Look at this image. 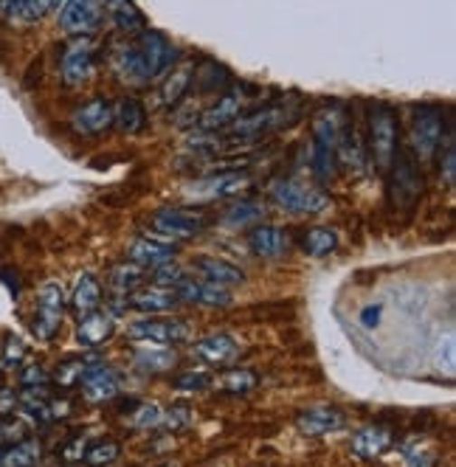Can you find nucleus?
I'll return each instance as SVG.
<instances>
[{"label":"nucleus","mask_w":456,"mask_h":467,"mask_svg":"<svg viewBox=\"0 0 456 467\" xmlns=\"http://www.w3.org/2000/svg\"><path fill=\"white\" fill-rule=\"evenodd\" d=\"M105 20L101 0H62L60 4V25L71 37H88Z\"/></svg>","instance_id":"nucleus-10"},{"label":"nucleus","mask_w":456,"mask_h":467,"mask_svg":"<svg viewBox=\"0 0 456 467\" xmlns=\"http://www.w3.org/2000/svg\"><path fill=\"white\" fill-rule=\"evenodd\" d=\"M101 9H105V17H110V23L119 32L127 34L147 32V17L136 6V0H101Z\"/></svg>","instance_id":"nucleus-22"},{"label":"nucleus","mask_w":456,"mask_h":467,"mask_svg":"<svg viewBox=\"0 0 456 467\" xmlns=\"http://www.w3.org/2000/svg\"><path fill=\"white\" fill-rule=\"evenodd\" d=\"M400 152V124L392 105H372L369 110V155L380 175H389Z\"/></svg>","instance_id":"nucleus-2"},{"label":"nucleus","mask_w":456,"mask_h":467,"mask_svg":"<svg viewBox=\"0 0 456 467\" xmlns=\"http://www.w3.org/2000/svg\"><path fill=\"white\" fill-rule=\"evenodd\" d=\"M144 268H138L136 262H130V259H127V262H121V265H116L113 271H110V284H113V291H119V293H133L138 284L144 281Z\"/></svg>","instance_id":"nucleus-37"},{"label":"nucleus","mask_w":456,"mask_h":467,"mask_svg":"<svg viewBox=\"0 0 456 467\" xmlns=\"http://www.w3.org/2000/svg\"><path fill=\"white\" fill-rule=\"evenodd\" d=\"M248 248L253 251V256L282 259L288 253V234L276 225H257L248 234Z\"/></svg>","instance_id":"nucleus-23"},{"label":"nucleus","mask_w":456,"mask_h":467,"mask_svg":"<svg viewBox=\"0 0 456 467\" xmlns=\"http://www.w3.org/2000/svg\"><path fill=\"white\" fill-rule=\"evenodd\" d=\"M338 133H341V113L338 108H324L313 121V167L321 180H329L336 175L338 164Z\"/></svg>","instance_id":"nucleus-3"},{"label":"nucleus","mask_w":456,"mask_h":467,"mask_svg":"<svg viewBox=\"0 0 456 467\" xmlns=\"http://www.w3.org/2000/svg\"><path fill=\"white\" fill-rule=\"evenodd\" d=\"M43 456V445L34 436H23L9 448L0 451V467H34Z\"/></svg>","instance_id":"nucleus-29"},{"label":"nucleus","mask_w":456,"mask_h":467,"mask_svg":"<svg viewBox=\"0 0 456 467\" xmlns=\"http://www.w3.org/2000/svg\"><path fill=\"white\" fill-rule=\"evenodd\" d=\"M156 237L161 240H192L197 234L206 231L209 217L203 212H192V209H161L152 214L149 220Z\"/></svg>","instance_id":"nucleus-9"},{"label":"nucleus","mask_w":456,"mask_h":467,"mask_svg":"<svg viewBox=\"0 0 456 467\" xmlns=\"http://www.w3.org/2000/svg\"><path fill=\"white\" fill-rule=\"evenodd\" d=\"M161 414H164V411H161L156 403H141V405L136 408L133 425H136V428H144V431H149V428L161 425Z\"/></svg>","instance_id":"nucleus-44"},{"label":"nucleus","mask_w":456,"mask_h":467,"mask_svg":"<svg viewBox=\"0 0 456 467\" xmlns=\"http://www.w3.org/2000/svg\"><path fill=\"white\" fill-rule=\"evenodd\" d=\"M440 172L445 175V184L453 189L456 184V144H453V127H448V136L440 144Z\"/></svg>","instance_id":"nucleus-42"},{"label":"nucleus","mask_w":456,"mask_h":467,"mask_svg":"<svg viewBox=\"0 0 456 467\" xmlns=\"http://www.w3.org/2000/svg\"><path fill=\"white\" fill-rule=\"evenodd\" d=\"M271 195L276 200V205H282L290 214H318L321 209H327L329 197L308 184H301L296 177H279L271 184Z\"/></svg>","instance_id":"nucleus-6"},{"label":"nucleus","mask_w":456,"mask_h":467,"mask_svg":"<svg viewBox=\"0 0 456 467\" xmlns=\"http://www.w3.org/2000/svg\"><path fill=\"white\" fill-rule=\"evenodd\" d=\"M113 124L121 129V133H130V136L141 133V129L147 127L144 105H141L138 99H133V96L121 99L119 105H113Z\"/></svg>","instance_id":"nucleus-30"},{"label":"nucleus","mask_w":456,"mask_h":467,"mask_svg":"<svg viewBox=\"0 0 456 467\" xmlns=\"http://www.w3.org/2000/svg\"><path fill=\"white\" fill-rule=\"evenodd\" d=\"M336 155H338V161L349 169L366 167V147L361 144V133L355 129V124H341Z\"/></svg>","instance_id":"nucleus-26"},{"label":"nucleus","mask_w":456,"mask_h":467,"mask_svg":"<svg viewBox=\"0 0 456 467\" xmlns=\"http://www.w3.org/2000/svg\"><path fill=\"white\" fill-rule=\"evenodd\" d=\"M85 369H88V363H85L82 357H68V360H62L60 367H57V372H54V383H57V386H62V388L80 386V380H82Z\"/></svg>","instance_id":"nucleus-41"},{"label":"nucleus","mask_w":456,"mask_h":467,"mask_svg":"<svg viewBox=\"0 0 456 467\" xmlns=\"http://www.w3.org/2000/svg\"><path fill=\"white\" fill-rule=\"evenodd\" d=\"M336 248H338V234L333 228L318 225V228H310L308 234H304V251H308L310 256H316V259L333 253Z\"/></svg>","instance_id":"nucleus-36"},{"label":"nucleus","mask_w":456,"mask_h":467,"mask_svg":"<svg viewBox=\"0 0 456 467\" xmlns=\"http://www.w3.org/2000/svg\"><path fill=\"white\" fill-rule=\"evenodd\" d=\"M116 332V319L105 310H93V313L80 319V329H76V338L82 347H99L113 338Z\"/></svg>","instance_id":"nucleus-24"},{"label":"nucleus","mask_w":456,"mask_h":467,"mask_svg":"<svg viewBox=\"0 0 456 467\" xmlns=\"http://www.w3.org/2000/svg\"><path fill=\"white\" fill-rule=\"evenodd\" d=\"M195 355L200 360L212 363V367H225V363H234L240 357V344L232 335L217 332V335H209V338H200L195 344Z\"/></svg>","instance_id":"nucleus-21"},{"label":"nucleus","mask_w":456,"mask_h":467,"mask_svg":"<svg viewBox=\"0 0 456 467\" xmlns=\"http://www.w3.org/2000/svg\"><path fill=\"white\" fill-rule=\"evenodd\" d=\"M392 169H394L397 192L405 195V203H414V200L423 195V177H420L417 167L412 164V158H405V155L397 152V158H394Z\"/></svg>","instance_id":"nucleus-31"},{"label":"nucleus","mask_w":456,"mask_h":467,"mask_svg":"<svg viewBox=\"0 0 456 467\" xmlns=\"http://www.w3.org/2000/svg\"><path fill=\"white\" fill-rule=\"evenodd\" d=\"M130 307H136L138 313H149V316H161V313H169L181 299H177L175 288H164V284H149V288H141V291H133L130 293Z\"/></svg>","instance_id":"nucleus-18"},{"label":"nucleus","mask_w":456,"mask_h":467,"mask_svg":"<svg viewBox=\"0 0 456 467\" xmlns=\"http://www.w3.org/2000/svg\"><path fill=\"white\" fill-rule=\"evenodd\" d=\"M17 408V395L12 388H0V417H9Z\"/></svg>","instance_id":"nucleus-48"},{"label":"nucleus","mask_w":456,"mask_h":467,"mask_svg":"<svg viewBox=\"0 0 456 467\" xmlns=\"http://www.w3.org/2000/svg\"><path fill=\"white\" fill-rule=\"evenodd\" d=\"M25 436V425L14 417H0V451Z\"/></svg>","instance_id":"nucleus-45"},{"label":"nucleus","mask_w":456,"mask_h":467,"mask_svg":"<svg viewBox=\"0 0 456 467\" xmlns=\"http://www.w3.org/2000/svg\"><path fill=\"white\" fill-rule=\"evenodd\" d=\"M25 355H29V349H25L20 335L14 332L4 335V344H0V369H20Z\"/></svg>","instance_id":"nucleus-38"},{"label":"nucleus","mask_w":456,"mask_h":467,"mask_svg":"<svg viewBox=\"0 0 456 467\" xmlns=\"http://www.w3.org/2000/svg\"><path fill=\"white\" fill-rule=\"evenodd\" d=\"M127 335L133 341H147V344H161V347H172L192 338V327L186 319H166V316H149V319H138L127 327Z\"/></svg>","instance_id":"nucleus-8"},{"label":"nucleus","mask_w":456,"mask_h":467,"mask_svg":"<svg viewBox=\"0 0 456 467\" xmlns=\"http://www.w3.org/2000/svg\"><path fill=\"white\" fill-rule=\"evenodd\" d=\"M80 386L88 403H110L119 397V377L110 367H101V363L85 369Z\"/></svg>","instance_id":"nucleus-17"},{"label":"nucleus","mask_w":456,"mask_h":467,"mask_svg":"<svg viewBox=\"0 0 456 467\" xmlns=\"http://www.w3.org/2000/svg\"><path fill=\"white\" fill-rule=\"evenodd\" d=\"M377 316H380V310H377V307H369V310H364V316H361V321H364L366 327H375Z\"/></svg>","instance_id":"nucleus-50"},{"label":"nucleus","mask_w":456,"mask_h":467,"mask_svg":"<svg viewBox=\"0 0 456 467\" xmlns=\"http://www.w3.org/2000/svg\"><path fill=\"white\" fill-rule=\"evenodd\" d=\"M195 420V408L186 405V403H172L164 414H161V425L166 431H186Z\"/></svg>","instance_id":"nucleus-40"},{"label":"nucleus","mask_w":456,"mask_h":467,"mask_svg":"<svg viewBox=\"0 0 456 467\" xmlns=\"http://www.w3.org/2000/svg\"><path fill=\"white\" fill-rule=\"evenodd\" d=\"M177 299L186 301V304H203V307H228L232 304V293L223 284H214V281H197V279H184L181 284L175 288Z\"/></svg>","instance_id":"nucleus-14"},{"label":"nucleus","mask_w":456,"mask_h":467,"mask_svg":"<svg viewBox=\"0 0 456 467\" xmlns=\"http://www.w3.org/2000/svg\"><path fill=\"white\" fill-rule=\"evenodd\" d=\"M299 116L296 108H288V105H273V108H262V110H253V113H245L240 116L237 121H232V141H257L273 129H282L288 127L293 119Z\"/></svg>","instance_id":"nucleus-4"},{"label":"nucleus","mask_w":456,"mask_h":467,"mask_svg":"<svg viewBox=\"0 0 456 467\" xmlns=\"http://www.w3.org/2000/svg\"><path fill=\"white\" fill-rule=\"evenodd\" d=\"M212 383H217L223 392H232V395H248V392H253V388H257V383H260V377H257V372H251V369H225L217 380H212Z\"/></svg>","instance_id":"nucleus-34"},{"label":"nucleus","mask_w":456,"mask_h":467,"mask_svg":"<svg viewBox=\"0 0 456 467\" xmlns=\"http://www.w3.org/2000/svg\"><path fill=\"white\" fill-rule=\"evenodd\" d=\"M251 186V175L242 169H225L220 175H212V177H203L197 184L189 186V195L195 200H223V197H232L242 189Z\"/></svg>","instance_id":"nucleus-11"},{"label":"nucleus","mask_w":456,"mask_h":467,"mask_svg":"<svg viewBox=\"0 0 456 467\" xmlns=\"http://www.w3.org/2000/svg\"><path fill=\"white\" fill-rule=\"evenodd\" d=\"M394 443V434L386 425H366L352 436V453L358 459H377L384 456Z\"/></svg>","instance_id":"nucleus-20"},{"label":"nucleus","mask_w":456,"mask_h":467,"mask_svg":"<svg viewBox=\"0 0 456 467\" xmlns=\"http://www.w3.org/2000/svg\"><path fill=\"white\" fill-rule=\"evenodd\" d=\"M242 101H245V93L240 88L223 93L217 99V105H212L206 113L200 116V129L203 133H217V129L237 121L242 116Z\"/></svg>","instance_id":"nucleus-15"},{"label":"nucleus","mask_w":456,"mask_h":467,"mask_svg":"<svg viewBox=\"0 0 456 467\" xmlns=\"http://www.w3.org/2000/svg\"><path fill=\"white\" fill-rule=\"evenodd\" d=\"M12 6H14V0H0V23L12 17Z\"/></svg>","instance_id":"nucleus-51"},{"label":"nucleus","mask_w":456,"mask_h":467,"mask_svg":"<svg viewBox=\"0 0 456 467\" xmlns=\"http://www.w3.org/2000/svg\"><path fill=\"white\" fill-rule=\"evenodd\" d=\"M192 76H195V65H184L166 76V82L161 85V101L164 105H177L184 99V93L192 85Z\"/></svg>","instance_id":"nucleus-32"},{"label":"nucleus","mask_w":456,"mask_h":467,"mask_svg":"<svg viewBox=\"0 0 456 467\" xmlns=\"http://www.w3.org/2000/svg\"><path fill=\"white\" fill-rule=\"evenodd\" d=\"M101 304V284L93 273H82L76 279V288H73V296H71V310L76 316H88L93 310H99Z\"/></svg>","instance_id":"nucleus-28"},{"label":"nucleus","mask_w":456,"mask_h":467,"mask_svg":"<svg viewBox=\"0 0 456 467\" xmlns=\"http://www.w3.org/2000/svg\"><path fill=\"white\" fill-rule=\"evenodd\" d=\"M265 217V203L260 200H240L237 205L225 212V223L234 228H245V225H257Z\"/></svg>","instance_id":"nucleus-35"},{"label":"nucleus","mask_w":456,"mask_h":467,"mask_svg":"<svg viewBox=\"0 0 456 467\" xmlns=\"http://www.w3.org/2000/svg\"><path fill=\"white\" fill-rule=\"evenodd\" d=\"M127 259L136 262L138 268H144V271H156L161 265L175 262V245L158 243V240H152V237H141V240H136L130 245V251H127Z\"/></svg>","instance_id":"nucleus-19"},{"label":"nucleus","mask_w":456,"mask_h":467,"mask_svg":"<svg viewBox=\"0 0 456 467\" xmlns=\"http://www.w3.org/2000/svg\"><path fill=\"white\" fill-rule=\"evenodd\" d=\"M448 127L451 124L445 121L442 108H437V105L417 108L414 121H412V152L417 155L420 161L434 158L440 144H442V136L448 133Z\"/></svg>","instance_id":"nucleus-5"},{"label":"nucleus","mask_w":456,"mask_h":467,"mask_svg":"<svg viewBox=\"0 0 456 467\" xmlns=\"http://www.w3.org/2000/svg\"><path fill=\"white\" fill-rule=\"evenodd\" d=\"M93 76V45L88 37H76L62 54V82L80 88Z\"/></svg>","instance_id":"nucleus-12"},{"label":"nucleus","mask_w":456,"mask_h":467,"mask_svg":"<svg viewBox=\"0 0 456 467\" xmlns=\"http://www.w3.org/2000/svg\"><path fill=\"white\" fill-rule=\"evenodd\" d=\"M195 80H197V88L203 93H217V91L228 88V82H232V73H228L223 65L206 60L200 68H195Z\"/></svg>","instance_id":"nucleus-33"},{"label":"nucleus","mask_w":456,"mask_h":467,"mask_svg":"<svg viewBox=\"0 0 456 467\" xmlns=\"http://www.w3.org/2000/svg\"><path fill=\"white\" fill-rule=\"evenodd\" d=\"M65 316V291L60 281H45L37 291V310H34V321L32 332L37 335V341H51L57 338V332L62 327Z\"/></svg>","instance_id":"nucleus-7"},{"label":"nucleus","mask_w":456,"mask_h":467,"mask_svg":"<svg viewBox=\"0 0 456 467\" xmlns=\"http://www.w3.org/2000/svg\"><path fill=\"white\" fill-rule=\"evenodd\" d=\"M184 279H186L184 268H177L175 262L156 268V284H164V288H177V284H181Z\"/></svg>","instance_id":"nucleus-47"},{"label":"nucleus","mask_w":456,"mask_h":467,"mask_svg":"<svg viewBox=\"0 0 456 467\" xmlns=\"http://www.w3.org/2000/svg\"><path fill=\"white\" fill-rule=\"evenodd\" d=\"M161 467H177V464H172V462H166V464H161Z\"/></svg>","instance_id":"nucleus-52"},{"label":"nucleus","mask_w":456,"mask_h":467,"mask_svg":"<svg viewBox=\"0 0 456 467\" xmlns=\"http://www.w3.org/2000/svg\"><path fill=\"white\" fill-rule=\"evenodd\" d=\"M175 62V48L172 43L158 32H141L133 45L121 48L116 54V71L124 82L147 85L164 73Z\"/></svg>","instance_id":"nucleus-1"},{"label":"nucleus","mask_w":456,"mask_h":467,"mask_svg":"<svg viewBox=\"0 0 456 467\" xmlns=\"http://www.w3.org/2000/svg\"><path fill=\"white\" fill-rule=\"evenodd\" d=\"M73 129L82 136H99L105 129L113 127V105L108 99H90L88 105H82L71 119Z\"/></svg>","instance_id":"nucleus-16"},{"label":"nucleus","mask_w":456,"mask_h":467,"mask_svg":"<svg viewBox=\"0 0 456 467\" xmlns=\"http://www.w3.org/2000/svg\"><path fill=\"white\" fill-rule=\"evenodd\" d=\"M209 386H212V375L203 369H189L175 377L177 392H203V388H209Z\"/></svg>","instance_id":"nucleus-43"},{"label":"nucleus","mask_w":456,"mask_h":467,"mask_svg":"<svg viewBox=\"0 0 456 467\" xmlns=\"http://www.w3.org/2000/svg\"><path fill=\"white\" fill-rule=\"evenodd\" d=\"M192 268L206 279V281H214V284H223V288H228V284H242L245 281V273L232 265V262H225V259L220 256H197Z\"/></svg>","instance_id":"nucleus-25"},{"label":"nucleus","mask_w":456,"mask_h":467,"mask_svg":"<svg viewBox=\"0 0 456 467\" xmlns=\"http://www.w3.org/2000/svg\"><path fill=\"white\" fill-rule=\"evenodd\" d=\"M344 423H347L344 411L336 405H313V408H304L296 417V428L304 436H324V434L341 431Z\"/></svg>","instance_id":"nucleus-13"},{"label":"nucleus","mask_w":456,"mask_h":467,"mask_svg":"<svg viewBox=\"0 0 456 467\" xmlns=\"http://www.w3.org/2000/svg\"><path fill=\"white\" fill-rule=\"evenodd\" d=\"M20 383L25 388H45L51 383V375L40 367V363H32V367H20Z\"/></svg>","instance_id":"nucleus-46"},{"label":"nucleus","mask_w":456,"mask_h":467,"mask_svg":"<svg viewBox=\"0 0 456 467\" xmlns=\"http://www.w3.org/2000/svg\"><path fill=\"white\" fill-rule=\"evenodd\" d=\"M409 467H437V453L412 451V453H409Z\"/></svg>","instance_id":"nucleus-49"},{"label":"nucleus","mask_w":456,"mask_h":467,"mask_svg":"<svg viewBox=\"0 0 456 467\" xmlns=\"http://www.w3.org/2000/svg\"><path fill=\"white\" fill-rule=\"evenodd\" d=\"M136 369L144 375H164L177 367V352L172 347H149L133 355Z\"/></svg>","instance_id":"nucleus-27"},{"label":"nucleus","mask_w":456,"mask_h":467,"mask_svg":"<svg viewBox=\"0 0 456 467\" xmlns=\"http://www.w3.org/2000/svg\"><path fill=\"white\" fill-rule=\"evenodd\" d=\"M119 456H121V445L113 443V439H101V443H96V445H90V448L85 451L82 459H85L90 467H110Z\"/></svg>","instance_id":"nucleus-39"}]
</instances>
